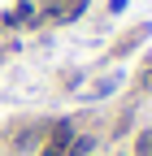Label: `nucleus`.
Instances as JSON below:
<instances>
[{
  "label": "nucleus",
  "instance_id": "obj_1",
  "mask_svg": "<svg viewBox=\"0 0 152 156\" xmlns=\"http://www.w3.org/2000/svg\"><path fill=\"white\" fill-rule=\"evenodd\" d=\"M70 143H74V122H56L52 134H48V147H61V152H65Z\"/></svg>",
  "mask_w": 152,
  "mask_h": 156
},
{
  "label": "nucleus",
  "instance_id": "obj_2",
  "mask_svg": "<svg viewBox=\"0 0 152 156\" xmlns=\"http://www.w3.org/2000/svg\"><path fill=\"white\" fill-rule=\"evenodd\" d=\"M135 152H139V156H152V130L139 134V147H135Z\"/></svg>",
  "mask_w": 152,
  "mask_h": 156
},
{
  "label": "nucleus",
  "instance_id": "obj_3",
  "mask_svg": "<svg viewBox=\"0 0 152 156\" xmlns=\"http://www.w3.org/2000/svg\"><path fill=\"white\" fill-rule=\"evenodd\" d=\"M113 87H118V78H104V83H96V95H109Z\"/></svg>",
  "mask_w": 152,
  "mask_h": 156
},
{
  "label": "nucleus",
  "instance_id": "obj_4",
  "mask_svg": "<svg viewBox=\"0 0 152 156\" xmlns=\"http://www.w3.org/2000/svg\"><path fill=\"white\" fill-rule=\"evenodd\" d=\"M39 156H65V152H61V147H44Z\"/></svg>",
  "mask_w": 152,
  "mask_h": 156
}]
</instances>
